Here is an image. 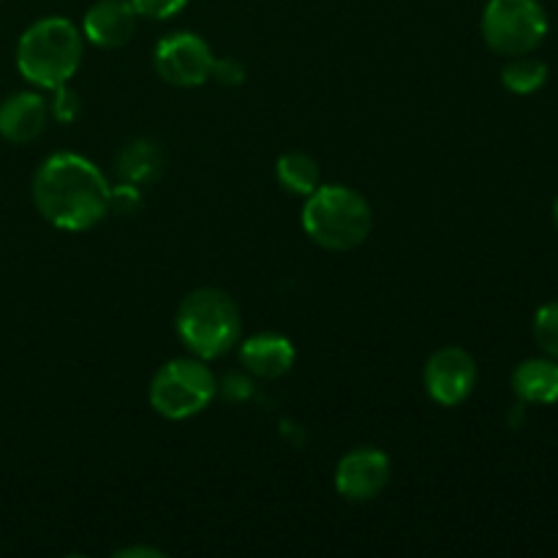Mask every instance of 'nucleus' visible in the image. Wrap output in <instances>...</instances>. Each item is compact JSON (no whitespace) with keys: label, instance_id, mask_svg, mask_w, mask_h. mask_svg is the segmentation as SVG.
<instances>
[{"label":"nucleus","instance_id":"obj_11","mask_svg":"<svg viewBox=\"0 0 558 558\" xmlns=\"http://www.w3.org/2000/svg\"><path fill=\"white\" fill-rule=\"evenodd\" d=\"M49 123V104L33 90L14 93L0 104V136L11 145L38 140Z\"/></svg>","mask_w":558,"mask_h":558},{"label":"nucleus","instance_id":"obj_4","mask_svg":"<svg viewBox=\"0 0 558 558\" xmlns=\"http://www.w3.org/2000/svg\"><path fill=\"white\" fill-rule=\"evenodd\" d=\"M174 327L194 357L218 360L240 341V308L223 289H194L180 303Z\"/></svg>","mask_w":558,"mask_h":558},{"label":"nucleus","instance_id":"obj_19","mask_svg":"<svg viewBox=\"0 0 558 558\" xmlns=\"http://www.w3.org/2000/svg\"><path fill=\"white\" fill-rule=\"evenodd\" d=\"M136 14L147 20H169L189 5V0H131Z\"/></svg>","mask_w":558,"mask_h":558},{"label":"nucleus","instance_id":"obj_23","mask_svg":"<svg viewBox=\"0 0 558 558\" xmlns=\"http://www.w3.org/2000/svg\"><path fill=\"white\" fill-rule=\"evenodd\" d=\"M554 223H556V229H558V196H556V205H554Z\"/></svg>","mask_w":558,"mask_h":558},{"label":"nucleus","instance_id":"obj_9","mask_svg":"<svg viewBox=\"0 0 558 558\" xmlns=\"http://www.w3.org/2000/svg\"><path fill=\"white\" fill-rule=\"evenodd\" d=\"M390 483V458L379 447H354L338 461L336 490L349 501H371Z\"/></svg>","mask_w":558,"mask_h":558},{"label":"nucleus","instance_id":"obj_3","mask_svg":"<svg viewBox=\"0 0 558 558\" xmlns=\"http://www.w3.org/2000/svg\"><path fill=\"white\" fill-rule=\"evenodd\" d=\"M374 210L360 191L341 183H322L305 196L303 229L319 248L352 251L368 240Z\"/></svg>","mask_w":558,"mask_h":558},{"label":"nucleus","instance_id":"obj_10","mask_svg":"<svg viewBox=\"0 0 558 558\" xmlns=\"http://www.w3.org/2000/svg\"><path fill=\"white\" fill-rule=\"evenodd\" d=\"M140 14L131 0H96L82 20V36L101 49H118L136 33Z\"/></svg>","mask_w":558,"mask_h":558},{"label":"nucleus","instance_id":"obj_12","mask_svg":"<svg viewBox=\"0 0 558 558\" xmlns=\"http://www.w3.org/2000/svg\"><path fill=\"white\" fill-rule=\"evenodd\" d=\"M238 357L243 368L256 379H281L283 374L292 371L298 352L281 332H256L240 343Z\"/></svg>","mask_w":558,"mask_h":558},{"label":"nucleus","instance_id":"obj_13","mask_svg":"<svg viewBox=\"0 0 558 558\" xmlns=\"http://www.w3.org/2000/svg\"><path fill=\"white\" fill-rule=\"evenodd\" d=\"M512 390L523 403H537V407L558 403V360L548 354L523 360L512 374Z\"/></svg>","mask_w":558,"mask_h":558},{"label":"nucleus","instance_id":"obj_21","mask_svg":"<svg viewBox=\"0 0 558 558\" xmlns=\"http://www.w3.org/2000/svg\"><path fill=\"white\" fill-rule=\"evenodd\" d=\"M210 80H216L218 85H227V87L243 85V80H245L243 63H240V60H234V58H216V63H213Z\"/></svg>","mask_w":558,"mask_h":558},{"label":"nucleus","instance_id":"obj_1","mask_svg":"<svg viewBox=\"0 0 558 558\" xmlns=\"http://www.w3.org/2000/svg\"><path fill=\"white\" fill-rule=\"evenodd\" d=\"M109 191L101 169L80 153H54L33 174V205L63 232H87L109 213Z\"/></svg>","mask_w":558,"mask_h":558},{"label":"nucleus","instance_id":"obj_16","mask_svg":"<svg viewBox=\"0 0 558 558\" xmlns=\"http://www.w3.org/2000/svg\"><path fill=\"white\" fill-rule=\"evenodd\" d=\"M548 80V65L532 54H518V58L507 60L501 69V85L515 96H529V93L539 90Z\"/></svg>","mask_w":558,"mask_h":558},{"label":"nucleus","instance_id":"obj_15","mask_svg":"<svg viewBox=\"0 0 558 558\" xmlns=\"http://www.w3.org/2000/svg\"><path fill=\"white\" fill-rule=\"evenodd\" d=\"M276 178L289 194L308 196L322 185V169L308 153L289 150L276 161Z\"/></svg>","mask_w":558,"mask_h":558},{"label":"nucleus","instance_id":"obj_18","mask_svg":"<svg viewBox=\"0 0 558 558\" xmlns=\"http://www.w3.org/2000/svg\"><path fill=\"white\" fill-rule=\"evenodd\" d=\"M82 112L80 93L71 90L69 85L54 87V98L49 101V118H54L58 123H74Z\"/></svg>","mask_w":558,"mask_h":558},{"label":"nucleus","instance_id":"obj_5","mask_svg":"<svg viewBox=\"0 0 558 558\" xmlns=\"http://www.w3.org/2000/svg\"><path fill=\"white\" fill-rule=\"evenodd\" d=\"M216 390V374L210 371L207 360L178 357L163 363L153 374L147 398L161 417L189 420L210 407Z\"/></svg>","mask_w":558,"mask_h":558},{"label":"nucleus","instance_id":"obj_7","mask_svg":"<svg viewBox=\"0 0 558 558\" xmlns=\"http://www.w3.org/2000/svg\"><path fill=\"white\" fill-rule=\"evenodd\" d=\"M213 63H216V54L210 44L199 33L191 31L169 33L156 44V52H153L158 76L174 87L205 85L213 74Z\"/></svg>","mask_w":558,"mask_h":558},{"label":"nucleus","instance_id":"obj_17","mask_svg":"<svg viewBox=\"0 0 558 558\" xmlns=\"http://www.w3.org/2000/svg\"><path fill=\"white\" fill-rule=\"evenodd\" d=\"M532 332L537 347L543 349L548 357L558 360V300H554V303H545L543 308L534 314Z\"/></svg>","mask_w":558,"mask_h":558},{"label":"nucleus","instance_id":"obj_20","mask_svg":"<svg viewBox=\"0 0 558 558\" xmlns=\"http://www.w3.org/2000/svg\"><path fill=\"white\" fill-rule=\"evenodd\" d=\"M142 205V194L140 185L134 183H120L118 189L109 191V213H136Z\"/></svg>","mask_w":558,"mask_h":558},{"label":"nucleus","instance_id":"obj_8","mask_svg":"<svg viewBox=\"0 0 558 558\" xmlns=\"http://www.w3.org/2000/svg\"><path fill=\"white\" fill-rule=\"evenodd\" d=\"M423 385L439 407H458L477 385V363L461 347H441L425 360Z\"/></svg>","mask_w":558,"mask_h":558},{"label":"nucleus","instance_id":"obj_14","mask_svg":"<svg viewBox=\"0 0 558 558\" xmlns=\"http://www.w3.org/2000/svg\"><path fill=\"white\" fill-rule=\"evenodd\" d=\"M163 172V150L153 140H134L120 150L118 174L123 183L145 185Z\"/></svg>","mask_w":558,"mask_h":558},{"label":"nucleus","instance_id":"obj_6","mask_svg":"<svg viewBox=\"0 0 558 558\" xmlns=\"http://www.w3.org/2000/svg\"><path fill=\"white\" fill-rule=\"evenodd\" d=\"M483 38L501 58L532 54L548 36V14L539 0H488Z\"/></svg>","mask_w":558,"mask_h":558},{"label":"nucleus","instance_id":"obj_2","mask_svg":"<svg viewBox=\"0 0 558 558\" xmlns=\"http://www.w3.org/2000/svg\"><path fill=\"white\" fill-rule=\"evenodd\" d=\"M82 65V33L65 16L33 22L16 44V69L31 85L54 90L69 85Z\"/></svg>","mask_w":558,"mask_h":558},{"label":"nucleus","instance_id":"obj_22","mask_svg":"<svg viewBox=\"0 0 558 558\" xmlns=\"http://www.w3.org/2000/svg\"><path fill=\"white\" fill-rule=\"evenodd\" d=\"M118 558H134V556H142V558H147V556H156V558H161L163 554L161 550H153V548H145V545H140V548H123V550H118V554H114Z\"/></svg>","mask_w":558,"mask_h":558}]
</instances>
